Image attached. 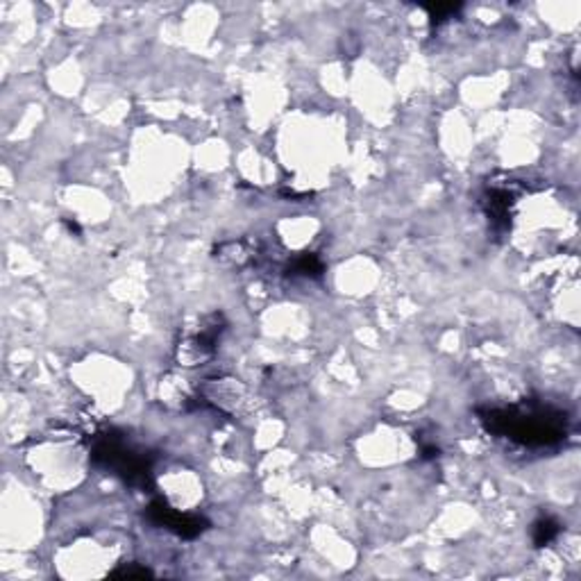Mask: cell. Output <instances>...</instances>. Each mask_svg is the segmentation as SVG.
I'll use <instances>...</instances> for the list:
<instances>
[{
    "label": "cell",
    "instance_id": "7",
    "mask_svg": "<svg viewBox=\"0 0 581 581\" xmlns=\"http://www.w3.org/2000/svg\"><path fill=\"white\" fill-rule=\"evenodd\" d=\"M294 275H307V278H319L323 273V263L319 261V257H313V254H303L294 261L291 266Z\"/></svg>",
    "mask_w": 581,
    "mask_h": 581
},
{
    "label": "cell",
    "instance_id": "5",
    "mask_svg": "<svg viewBox=\"0 0 581 581\" xmlns=\"http://www.w3.org/2000/svg\"><path fill=\"white\" fill-rule=\"evenodd\" d=\"M513 195L507 189H493L491 194L484 198V207H486L488 219L493 220V225H502L509 228V214H511Z\"/></svg>",
    "mask_w": 581,
    "mask_h": 581
},
{
    "label": "cell",
    "instance_id": "3",
    "mask_svg": "<svg viewBox=\"0 0 581 581\" xmlns=\"http://www.w3.org/2000/svg\"><path fill=\"white\" fill-rule=\"evenodd\" d=\"M148 516L154 525L166 527L173 534L182 538H195L207 529V522L198 516H189V513H179L173 507H169L164 500H157L150 504Z\"/></svg>",
    "mask_w": 581,
    "mask_h": 581
},
{
    "label": "cell",
    "instance_id": "8",
    "mask_svg": "<svg viewBox=\"0 0 581 581\" xmlns=\"http://www.w3.org/2000/svg\"><path fill=\"white\" fill-rule=\"evenodd\" d=\"M153 572L148 568H123V570H116L114 577H150Z\"/></svg>",
    "mask_w": 581,
    "mask_h": 581
},
{
    "label": "cell",
    "instance_id": "1",
    "mask_svg": "<svg viewBox=\"0 0 581 581\" xmlns=\"http://www.w3.org/2000/svg\"><path fill=\"white\" fill-rule=\"evenodd\" d=\"M488 432L500 434L513 443L543 447L566 438V416L547 404H520V407L493 409L484 413Z\"/></svg>",
    "mask_w": 581,
    "mask_h": 581
},
{
    "label": "cell",
    "instance_id": "2",
    "mask_svg": "<svg viewBox=\"0 0 581 581\" xmlns=\"http://www.w3.org/2000/svg\"><path fill=\"white\" fill-rule=\"evenodd\" d=\"M91 457H94V461L98 463V466L107 468V470H112L114 475H120L125 482L135 484V486L137 484H139V486L148 484V454L137 450L135 445H129L123 436H114V434L100 436Z\"/></svg>",
    "mask_w": 581,
    "mask_h": 581
},
{
    "label": "cell",
    "instance_id": "4",
    "mask_svg": "<svg viewBox=\"0 0 581 581\" xmlns=\"http://www.w3.org/2000/svg\"><path fill=\"white\" fill-rule=\"evenodd\" d=\"M223 329L225 328L220 325V316H212L207 328H200V332L195 336H191L184 345H179V361H184L187 366H195V363L212 357L216 341H219Z\"/></svg>",
    "mask_w": 581,
    "mask_h": 581
},
{
    "label": "cell",
    "instance_id": "6",
    "mask_svg": "<svg viewBox=\"0 0 581 581\" xmlns=\"http://www.w3.org/2000/svg\"><path fill=\"white\" fill-rule=\"evenodd\" d=\"M559 532H561V527H559L557 520H552V518H541V520L534 525V543H536L538 547L547 545V543H552L559 536Z\"/></svg>",
    "mask_w": 581,
    "mask_h": 581
}]
</instances>
